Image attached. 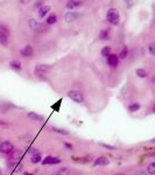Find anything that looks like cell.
Wrapping results in <instances>:
<instances>
[{"label": "cell", "mask_w": 155, "mask_h": 175, "mask_svg": "<svg viewBox=\"0 0 155 175\" xmlns=\"http://www.w3.org/2000/svg\"><path fill=\"white\" fill-rule=\"evenodd\" d=\"M28 175H33V174H28Z\"/></svg>", "instance_id": "obj_38"}, {"label": "cell", "mask_w": 155, "mask_h": 175, "mask_svg": "<svg viewBox=\"0 0 155 175\" xmlns=\"http://www.w3.org/2000/svg\"><path fill=\"white\" fill-rule=\"evenodd\" d=\"M53 131L54 132H57V133H61V134H69L68 131H65V130H61V128H56V127H53Z\"/></svg>", "instance_id": "obj_24"}, {"label": "cell", "mask_w": 155, "mask_h": 175, "mask_svg": "<svg viewBox=\"0 0 155 175\" xmlns=\"http://www.w3.org/2000/svg\"><path fill=\"white\" fill-rule=\"evenodd\" d=\"M125 3H126V4L128 5V6H129V5L132 4V0H125Z\"/></svg>", "instance_id": "obj_32"}, {"label": "cell", "mask_w": 155, "mask_h": 175, "mask_svg": "<svg viewBox=\"0 0 155 175\" xmlns=\"http://www.w3.org/2000/svg\"><path fill=\"white\" fill-rule=\"evenodd\" d=\"M22 157V153L20 152V151H13L12 152V160H19L20 158Z\"/></svg>", "instance_id": "obj_17"}, {"label": "cell", "mask_w": 155, "mask_h": 175, "mask_svg": "<svg viewBox=\"0 0 155 175\" xmlns=\"http://www.w3.org/2000/svg\"><path fill=\"white\" fill-rule=\"evenodd\" d=\"M29 1H30V0H20V3H21V4H28Z\"/></svg>", "instance_id": "obj_29"}, {"label": "cell", "mask_w": 155, "mask_h": 175, "mask_svg": "<svg viewBox=\"0 0 155 175\" xmlns=\"http://www.w3.org/2000/svg\"><path fill=\"white\" fill-rule=\"evenodd\" d=\"M137 75H138L139 77H141V78H145V77L147 76V73H146L145 69H138V70H137Z\"/></svg>", "instance_id": "obj_23"}, {"label": "cell", "mask_w": 155, "mask_h": 175, "mask_svg": "<svg viewBox=\"0 0 155 175\" xmlns=\"http://www.w3.org/2000/svg\"><path fill=\"white\" fill-rule=\"evenodd\" d=\"M111 55V47H104L102 49V56L104 57H108Z\"/></svg>", "instance_id": "obj_16"}, {"label": "cell", "mask_w": 155, "mask_h": 175, "mask_svg": "<svg viewBox=\"0 0 155 175\" xmlns=\"http://www.w3.org/2000/svg\"><path fill=\"white\" fill-rule=\"evenodd\" d=\"M126 56H127V47H124L123 52L120 53V58H126Z\"/></svg>", "instance_id": "obj_28"}, {"label": "cell", "mask_w": 155, "mask_h": 175, "mask_svg": "<svg viewBox=\"0 0 155 175\" xmlns=\"http://www.w3.org/2000/svg\"><path fill=\"white\" fill-rule=\"evenodd\" d=\"M64 146H65L66 148H68V149H72V147H71V145H69V144H66V142L64 144Z\"/></svg>", "instance_id": "obj_30"}, {"label": "cell", "mask_w": 155, "mask_h": 175, "mask_svg": "<svg viewBox=\"0 0 155 175\" xmlns=\"http://www.w3.org/2000/svg\"><path fill=\"white\" fill-rule=\"evenodd\" d=\"M69 174H70V172H69L68 168H61V169L57 172L56 175H69Z\"/></svg>", "instance_id": "obj_21"}, {"label": "cell", "mask_w": 155, "mask_h": 175, "mask_svg": "<svg viewBox=\"0 0 155 175\" xmlns=\"http://www.w3.org/2000/svg\"><path fill=\"white\" fill-rule=\"evenodd\" d=\"M60 162H61V160L57 158H54V157H46V159L42 160L43 165H55V163H60Z\"/></svg>", "instance_id": "obj_8"}, {"label": "cell", "mask_w": 155, "mask_h": 175, "mask_svg": "<svg viewBox=\"0 0 155 175\" xmlns=\"http://www.w3.org/2000/svg\"><path fill=\"white\" fill-rule=\"evenodd\" d=\"M102 147H104V148H107V149H111V151H113V149H116V147L114 146H111V145H106V144H99Z\"/></svg>", "instance_id": "obj_27"}, {"label": "cell", "mask_w": 155, "mask_h": 175, "mask_svg": "<svg viewBox=\"0 0 155 175\" xmlns=\"http://www.w3.org/2000/svg\"><path fill=\"white\" fill-rule=\"evenodd\" d=\"M148 50H149V53H150L152 55H155V45H154V43H152V45H149Z\"/></svg>", "instance_id": "obj_26"}, {"label": "cell", "mask_w": 155, "mask_h": 175, "mask_svg": "<svg viewBox=\"0 0 155 175\" xmlns=\"http://www.w3.org/2000/svg\"><path fill=\"white\" fill-rule=\"evenodd\" d=\"M0 42L3 43V45H6V42H7V37H6V34L4 32L0 31Z\"/></svg>", "instance_id": "obj_22"}, {"label": "cell", "mask_w": 155, "mask_h": 175, "mask_svg": "<svg viewBox=\"0 0 155 175\" xmlns=\"http://www.w3.org/2000/svg\"><path fill=\"white\" fill-rule=\"evenodd\" d=\"M147 172L149 173V174H155V162H152V163H149L148 165V167H147Z\"/></svg>", "instance_id": "obj_20"}, {"label": "cell", "mask_w": 155, "mask_h": 175, "mask_svg": "<svg viewBox=\"0 0 155 175\" xmlns=\"http://www.w3.org/2000/svg\"><path fill=\"white\" fill-rule=\"evenodd\" d=\"M81 3L79 1H77V0H69V3H68V5H66V7H68L69 9H74L76 6H78Z\"/></svg>", "instance_id": "obj_13"}, {"label": "cell", "mask_w": 155, "mask_h": 175, "mask_svg": "<svg viewBox=\"0 0 155 175\" xmlns=\"http://www.w3.org/2000/svg\"><path fill=\"white\" fill-rule=\"evenodd\" d=\"M69 97H70L74 102H76V103H82L83 99H84L83 94L79 92V91H70V92H69Z\"/></svg>", "instance_id": "obj_3"}, {"label": "cell", "mask_w": 155, "mask_h": 175, "mask_svg": "<svg viewBox=\"0 0 155 175\" xmlns=\"http://www.w3.org/2000/svg\"><path fill=\"white\" fill-rule=\"evenodd\" d=\"M41 154L40 153H36V152H34V154L30 157V161L33 162V163H37V162H40L41 161Z\"/></svg>", "instance_id": "obj_12"}, {"label": "cell", "mask_w": 155, "mask_h": 175, "mask_svg": "<svg viewBox=\"0 0 155 175\" xmlns=\"http://www.w3.org/2000/svg\"><path fill=\"white\" fill-rule=\"evenodd\" d=\"M140 109V105L138 104V103H133V104H131L129 106H128V110L131 111V112H135V111H138Z\"/></svg>", "instance_id": "obj_15"}, {"label": "cell", "mask_w": 155, "mask_h": 175, "mask_svg": "<svg viewBox=\"0 0 155 175\" xmlns=\"http://www.w3.org/2000/svg\"><path fill=\"white\" fill-rule=\"evenodd\" d=\"M49 69H50L49 65L40 64V65H37V67L35 68V74H37V75H43V74H46Z\"/></svg>", "instance_id": "obj_4"}, {"label": "cell", "mask_w": 155, "mask_h": 175, "mask_svg": "<svg viewBox=\"0 0 155 175\" xmlns=\"http://www.w3.org/2000/svg\"><path fill=\"white\" fill-rule=\"evenodd\" d=\"M154 112H155V107H154Z\"/></svg>", "instance_id": "obj_37"}, {"label": "cell", "mask_w": 155, "mask_h": 175, "mask_svg": "<svg viewBox=\"0 0 155 175\" xmlns=\"http://www.w3.org/2000/svg\"><path fill=\"white\" fill-rule=\"evenodd\" d=\"M150 142H155V138H153V139L150 140Z\"/></svg>", "instance_id": "obj_34"}, {"label": "cell", "mask_w": 155, "mask_h": 175, "mask_svg": "<svg viewBox=\"0 0 155 175\" xmlns=\"http://www.w3.org/2000/svg\"><path fill=\"white\" fill-rule=\"evenodd\" d=\"M28 117H29L30 119H33V120H42V119H43L42 116H39V115L34 113V112H29V113H28Z\"/></svg>", "instance_id": "obj_18"}, {"label": "cell", "mask_w": 155, "mask_h": 175, "mask_svg": "<svg viewBox=\"0 0 155 175\" xmlns=\"http://www.w3.org/2000/svg\"><path fill=\"white\" fill-rule=\"evenodd\" d=\"M117 175H124V174H117Z\"/></svg>", "instance_id": "obj_35"}, {"label": "cell", "mask_w": 155, "mask_h": 175, "mask_svg": "<svg viewBox=\"0 0 155 175\" xmlns=\"http://www.w3.org/2000/svg\"><path fill=\"white\" fill-rule=\"evenodd\" d=\"M135 175H147V174H146L145 172H139V173H137Z\"/></svg>", "instance_id": "obj_31"}, {"label": "cell", "mask_w": 155, "mask_h": 175, "mask_svg": "<svg viewBox=\"0 0 155 175\" xmlns=\"http://www.w3.org/2000/svg\"><path fill=\"white\" fill-rule=\"evenodd\" d=\"M57 21V16H56V14H50L48 18H47V24L48 25H53V24H55Z\"/></svg>", "instance_id": "obj_14"}, {"label": "cell", "mask_w": 155, "mask_h": 175, "mask_svg": "<svg viewBox=\"0 0 155 175\" xmlns=\"http://www.w3.org/2000/svg\"><path fill=\"white\" fill-rule=\"evenodd\" d=\"M29 27H30L33 31H39L42 26L37 22V21H36L35 19H30V20H29Z\"/></svg>", "instance_id": "obj_10"}, {"label": "cell", "mask_w": 155, "mask_h": 175, "mask_svg": "<svg viewBox=\"0 0 155 175\" xmlns=\"http://www.w3.org/2000/svg\"><path fill=\"white\" fill-rule=\"evenodd\" d=\"M118 62H119V58H118V56L114 55V54H111V55L107 57V63L111 65V67H117Z\"/></svg>", "instance_id": "obj_6"}, {"label": "cell", "mask_w": 155, "mask_h": 175, "mask_svg": "<svg viewBox=\"0 0 155 175\" xmlns=\"http://www.w3.org/2000/svg\"><path fill=\"white\" fill-rule=\"evenodd\" d=\"M13 151H14V146L9 141H4V142H1V145H0V152L5 153V154H9V153H12Z\"/></svg>", "instance_id": "obj_2"}, {"label": "cell", "mask_w": 155, "mask_h": 175, "mask_svg": "<svg viewBox=\"0 0 155 175\" xmlns=\"http://www.w3.org/2000/svg\"><path fill=\"white\" fill-rule=\"evenodd\" d=\"M0 174H1V169H0Z\"/></svg>", "instance_id": "obj_36"}, {"label": "cell", "mask_w": 155, "mask_h": 175, "mask_svg": "<svg viewBox=\"0 0 155 175\" xmlns=\"http://www.w3.org/2000/svg\"><path fill=\"white\" fill-rule=\"evenodd\" d=\"M78 13H76V12H68L65 14V16H64V19H65V21L66 22H72V21H75L77 18H78Z\"/></svg>", "instance_id": "obj_7"}, {"label": "cell", "mask_w": 155, "mask_h": 175, "mask_svg": "<svg viewBox=\"0 0 155 175\" xmlns=\"http://www.w3.org/2000/svg\"><path fill=\"white\" fill-rule=\"evenodd\" d=\"M152 8H153V9H154V11H155V3H154V4H153V5H152Z\"/></svg>", "instance_id": "obj_33"}, {"label": "cell", "mask_w": 155, "mask_h": 175, "mask_svg": "<svg viewBox=\"0 0 155 175\" xmlns=\"http://www.w3.org/2000/svg\"><path fill=\"white\" fill-rule=\"evenodd\" d=\"M11 68H13L14 70H20L21 69V64H20V62H18V61H13V62H11Z\"/></svg>", "instance_id": "obj_19"}, {"label": "cell", "mask_w": 155, "mask_h": 175, "mask_svg": "<svg viewBox=\"0 0 155 175\" xmlns=\"http://www.w3.org/2000/svg\"><path fill=\"white\" fill-rule=\"evenodd\" d=\"M100 39L102 40H107L108 39V33L106 31H102L100 32Z\"/></svg>", "instance_id": "obj_25"}, {"label": "cell", "mask_w": 155, "mask_h": 175, "mask_svg": "<svg viewBox=\"0 0 155 175\" xmlns=\"http://www.w3.org/2000/svg\"><path fill=\"white\" fill-rule=\"evenodd\" d=\"M50 11V6H42L40 9H39V16L40 18H44L46 14Z\"/></svg>", "instance_id": "obj_11"}, {"label": "cell", "mask_w": 155, "mask_h": 175, "mask_svg": "<svg viewBox=\"0 0 155 175\" xmlns=\"http://www.w3.org/2000/svg\"><path fill=\"white\" fill-rule=\"evenodd\" d=\"M106 19H107L108 22L113 24V25H117V24L119 22V13H118V11L114 9V8L108 9L107 15H106Z\"/></svg>", "instance_id": "obj_1"}, {"label": "cell", "mask_w": 155, "mask_h": 175, "mask_svg": "<svg viewBox=\"0 0 155 175\" xmlns=\"http://www.w3.org/2000/svg\"><path fill=\"white\" fill-rule=\"evenodd\" d=\"M21 55L24 57H32L33 56V48L30 46H26L21 50Z\"/></svg>", "instance_id": "obj_9"}, {"label": "cell", "mask_w": 155, "mask_h": 175, "mask_svg": "<svg viewBox=\"0 0 155 175\" xmlns=\"http://www.w3.org/2000/svg\"><path fill=\"white\" fill-rule=\"evenodd\" d=\"M108 163H110V160H108L107 158H105V157H99L98 159L95 160L93 166H95V167H97V166H107Z\"/></svg>", "instance_id": "obj_5"}]
</instances>
